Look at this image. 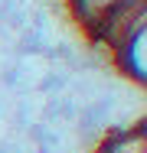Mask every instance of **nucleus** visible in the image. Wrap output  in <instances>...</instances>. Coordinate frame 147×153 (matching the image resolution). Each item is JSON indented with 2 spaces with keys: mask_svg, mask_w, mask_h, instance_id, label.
Masks as SVG:
<instances>
[{
  "mask_svg": "<svg viewBox=\"0 0 147 153\" xmlns=\"http://www.w3.org/2000/svg\"><path fill=\"white\" fill-rule=\"evenodd\" d=\"M111 62H115L118 72H124L137 88L144 85V75H147V30L134 33L131 39H124L111 52Z\"/></svg>",
  "mask_w": 147,
  "mask_h": 153,
  "instance_id": "obj_1",
  "label": "nucleus"
},
{
  "mask_svg": "<svg viewBox=\"0 0 147 153\" xmlns=\"http://www.w3.org/2000/svg\"><path fill=\"white\" fill-rule=\"evenodd\" d=\"M92 153H147V127L141 124V127H131V130L105 134Z\"/></svg>",
  "mask_w": 147,
  "mask_h": 153,
  "instance_id": "obj_2",
  "label": "nucleus"
},
{
  "mask_svg": "<svg viewBox=\"0 0 147 153\" xmlns=\"http://www.w3.org/2000/svg\"><path fill=\"white\" fill-rule=\"evenodd\" d=\"M121 3H128V0H69V10H72V16L92 33L111 10H118Z\"/></svg>",
  "mask_w": 147,
  "mask_h": 153,
  "instance_id": "obj_3",
  "label": "nucleus"
}]
</instances>
